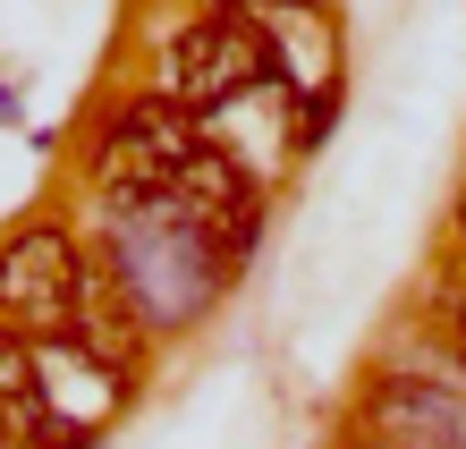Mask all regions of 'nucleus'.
Wrapping results in <instances>:
<instances>
[{
    "label": "nucleus",
    "instance_id": "obj_6",
    "mask_svg": "<svg viewBox=\"0 0 466 449\" xmlns=\"http://www.w3.org/2000/svg\"><path fill=\"white\" fill-rule=\"evenodd\" d=\"M51 424V382H43V340H25V331L0 322V433L9 449H25Z\"/></svg>",
    "mask_w": 466,
    "mask_h": 449
},
{
    "label": "nucleus",
    "instance_id": "obj_9",
    "mask_svg": "<svg viewBox=\"0 0 466 449\" xmlns=\"http://www.w3.org/2000/svg\"><path fill=\"white\" fill-rule=\"evenodd\" d=\"M356 449H381V441H356Z\"/></svg>",
    "mask_w": 466,
    "mask_h": 449
},
{
    "label": "nucleus",
    "instance_id": "obj_1",
    "mask_svg": "<svg viewBox=\"0 0 466 449\" xmlns=\"http://www.w3.org/2000/svg\"><path fill=\"white\" fill-rule=\"evenodd\" d=\"M119 297L136 305V322L145 331H178L187 314H204L212 297H221V246H212L187 212L170 204H111V263Z\"/></svg>",
    "mask_w": 466,
    "mask_h": 449
},
{
    "label": "nucleus",
    "instance_id": "obj_7",
    "mask_svg": "<svg viewBox=\"0 0 466 449\" xmlns=\"http://www.w3.org/2000/svg\"><path fill=\"white\" fill-rule=\"evenodd\" d=\"M204 9H229V17H246V9H322V0H204Z\"/></svg>",
    "mask_w": 466,
    "mask_h": 449
},
{
    "label": "nucleus",
    "instance_id": "obj_8",
    "mask_svg": "<svg viewBox=\"0 0 466 449\" xmlns=\"http://www.w3.org/2000/svg\"><path fill=\"white\" fill-rule=\"evenodd\" d=\"M458 238H466V187H458Z\"/></svg>",
    "mask_w": 466,
    "mask_h": 449
},
{
    "label": "nucleus",
    "instance_id": "obj_10",
    "mask_svg": "<svg viewBox=\"0 0 466 449\" xmlns=\"http://www.w3.org/2000/svg\"><path fill=\"white\" fill-rule=\"evenodd\" d=\"M0 449H9V433H0Z\"/></svg>",
    "mask_w": 466,
    "mask_h": 449
},
{
    "label": "nucleus",
    "instance_id": "obj_3",
    "mask_svg": "<svg viewBox=\"0 0 466 449\" xmlns=\"http://www.w3.org/2000/svg\"><path fill=\"white\" fill-rule=\"evenodd\" d=\"M196 153H204V136H196V119H187V102L136 94L94 136V187L111 195V204H161Z\"/></svg>",
    "mask_w": 466,
    "mask_h": 449
},
{
    "label": "nucleus",
    "instance_id": "obj_4",
    "mask_svg": "<svg viewBox=\"0 0 466 449\" xmlns=\"http://www.w3.org/2000/svg\"><path fill=\"white\" fill-rule=\"evenodd\" d=\"M271 43L255 17H229V9H204L196 26H178L170 35V102L187 110H229L238 94L271 86Z\"/></svg>",
    "mask_w": 466,
    "mask_h": 449
},
{
    "label": "nucleus",
    "instance_id": "obj_2",
    "mask_svg": "<svg viewBox=\"0 0 466 449\" xmlns=\"http://www.w3.org/2000/svg\"><path fill=\"white\" fill-rule=\"evenodd\" d=\"M94 297V263L76 255V238L60 220H25V230L0 238V322L25 331V340H76Z\"/></svg>",
    "mask_w": 466,
    "mask_h": 449
},
{
    "label": "nucleus",
    "instance_id": "obj_5",
    "mask_svg": "<svg viewBox=\"0 0 466 449\" xmlns=\"http://www.w3.org/2000/svg\"><path fill=\"white\" fill-rule=\"evenodd\" d=\"M365 441H381V449H466V390L381 373L365 390Z\"/></svg>",
    "mask_w": 466,
    "mask_h": 449
}]
</instances>
